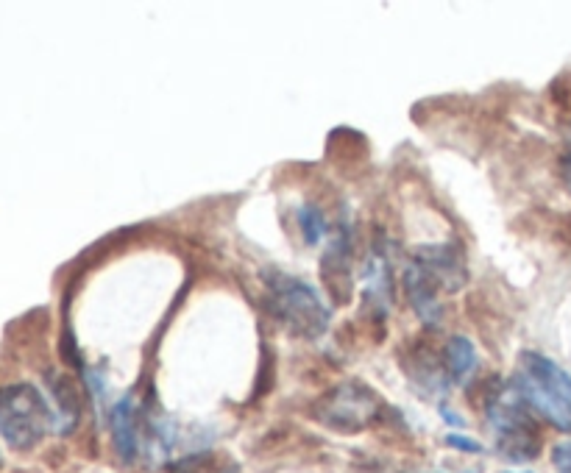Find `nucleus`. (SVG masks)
I'll return each mask as SVG.
<instances>
[{
	"instance_id": "nucleus-1",
	"label": "nucleus",
	"mask_w": 571,
	"mask_h": 473,
	"mask_svg": "<svg viewBox=\"0 0 571 473\" xmlns=\"http://www.w3.org/2000/svg\"><path fill=\"white\" fill-rule=\"evenodd\" d=\"M516 393L560 432H571V376L541 354H521Z\"/></svg>"
},
{
	"instance_id": "nucleus-2",
	"label": "nucleus",
	"mask_w": 571,
	"mask_h": 473,
	"mask_svg": "<svg viewBox=\"0 0 571 473\" xmlns=\"http://www.w3.org/2000/svg\"><path fill=\"white\" fill-rule=\"evenodd\" d=\"M488 423L494 429L499 454L510 462L533 460L541 448V432L533 410L519 393H499L488 404Z\"/></svg>"
},
{
	"instance_id": "nucleus-3",
	"label": "nucleus",
	"mask_w": 571,
	"mask_h": 473,
	"mask_svg": "<svg viewBox=\"0 0 571 473\" xmlns=\"http://www.w3.org/2000/svg\"><path fill=\"white\" fill-rule=\"evenodd\" d=\"M268 307L290 332L307 340L321 337L329 326V309L318 293L290 276H273L268 282Z\"/></svg>"
},
{
	"instance_id": "nucleus-4",
	"label": "nucleus",
	"mask_w": 571,
	"mask_h": 473,
	"mask_svg": "<svg viewBox=\"0 0 571 473\" xmlns=\"http://www.w3.org/2000/svg\"><path fill=\"white\" fill-rule=\"evenodd\" d=\"M51 426V412L45 398L28 384H14L0 390V435L12 448H34Z\"/></svg>"
},
{
	"instance_id": "nucleus-5",
	"label": "nucleus",
	"mask_w": 571,
	"mask_h": 473,
	"mask_svg": "<svg viewBox=\"0 0 571 473\" xmlns=\"http://www.w3.org/2000/svg\"><path fill=\"white\" fill-rule=\"evenodd\" d=\"M312 412L318 421L335 432H363L365 426L377 418L379 401L363 384L346 382L329 390Z\"/></svg>"
},
{
	"instance_id": "nucleus-6",
	"label": "nucleus",
	"mask_w": 571,
	"mask_h": 473,
	"mask_svg": "<svg viewBox=\"0 0 571 473\" xmlns=\"http://www.w3.org/2000/svg\"><path fill=\"white\" fill-rule=\"evenodd\" d=\"M416 265L427 270L429 276L435 279V284H441L446 290H457L463 279H466V265L463 256L449 245H432V248H421L418 251Z\"/></svg>"
},
{
	"instance_id": "nucleus-7",
	"label": "nucleus",
	"mask_w": 571,
	"mask_h": 473,
	"mask_svg": "<svg viewBox=\"0 0 571 473\" xmlns=\"http://www.w3.org/2000/svg\"><path fill=\"white\" fill-rule=\"evenodd\" d=\"M404 290H407V298H410V304L416 307L421 320H427V323H435V320H438V315H441L438 284H435V279H432L421 265H416V262L404 273Z\"/></svg>"
},
{
	"instance_id": "nucleus-8",
	"label": "nucleus",
	"mask_w": 571,
	"mask_h": 473,
	"mask_svg": "<svg viewBox=\"0 0 571 473\" xmlns=\"http://www.w3.org/2000/svg\"><path fill=\"white\" fill-rule=\"evenodd\" d=\"M112 443H115L117 457L123 462H131L140 451V429H137V415L131 398H123L112 410Z\"/></svg>"
},
{
	"instance_id": "nucleus-9",
	"label": "nucleus",
	"mask_w": 571,
	"mask_h": 473,
	"mask_svg": "<svg viewBox=\"0 0 571 473\" xmlns=\"http://www.w3.org/2000/svg\"><path fill=\"white\" fill-rule=\"evenodd\" d=\"M349 243L346 237L335 240V245L324 256V279L329 293L335 295V301L346 304L351 295V268H349Z\"/></svg>"
},
{
	"instance_id": "nucleus-10",
	"label": "nucleus",
	"mask_w": 571,
	"mask_h": 473,
	"mask_svg": "<svg viewBox=\"0 0 571 473\" xmlns=\"http://www.w3.org/2000/svg\"><path fill=\"white\" fill-rule=\"evenodd\" d=\"M443 359H446V368L452 373V379H457V382H466L471 371H474V365H477L474 346L468 343L466 337H452L443 348Z\"/></svg>"
},
{
	"instance_id": "nucleus-11",
	"label": "nucleus",
	"mask_w": 571,
	"mask_h": 473,
	"mask_svg": "<svg viewBox=\"0 0 571 473\" xmlns=\"http://www.w3.org/2000/svg\"><path fill=\"white\" fill-rule=\"evenodd\" d=\"M301 231H304V240L310 245H315L318 240H321V234H324V218L315 212V209H310V206H304L301 209Z\"/></svg>"
},
{
	"instance_id": "nucleus-12",
	"label": "nucleus",
	"mask_w": 571,
	"mask_h": 473,
	"mask_svg": "<svg viewBox=\"0 0 571 473\" xmlns=\"http://www.w3.org/2000/svg\"><path fill=\"white\" fill-rule=\"evenodd\" d=\"M552 462H555V471L558 473H571V440L569 443H560L552 451Z\"/></svg>"
},
{
	"instance_id": "nucleus-13",
	"label": "nucleus",
	"mask_w": 571,
	"mask_h": 473,
	"mask_svg": "<svg viewBox=\"0 0 571 473\" xmlns=\"http://www.w3.org/2000/svg\"><path fill=\"white\" fill-rule=\"evenodd\" d=\"M449 446L463 448V451H471V454H477V451H482L480 443H471V440H463V437H457V435H449Z\"/></svg>"
},
{
	"instance_id": "nucleus-14",
	"label": "nucleus",
	"mask_w": 571,
	"mask_h": 473,
	"mask_svg": "<svg viewBox=\"0 0 571 473\" xmlns=\"http://www.w3.org/2000/svg\"><path fill=\"white\" fill-rule=\"evenodd\" d=\"M563 176H566V184H569V190H571V154H569V159H566V165H563Z\"/></svg>"
}]
</instances>
